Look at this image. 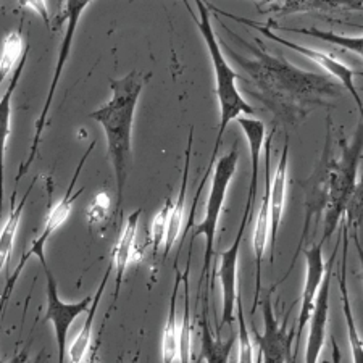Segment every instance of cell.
I'll return each instance as SVG.
<instances>
[{
    "mask_svg": "<svg viewBox=\"0 0 363 363\" xmlns=\"http://www.w3.org/2000/svg\"><path fill=\"white\" fill-rule=\"evenodd\" d=\"M221 28L245 50V54H241L225 39H220L231 60L247 74L252 96L270 112L277 125H301L315 110L331 108L333 102L342 96L344 87L333 76L298 68L281 54L267 50L259 38L245 40L225 23H221Z\"/></svg>",
    "mask_w": 363,
    "mask_h": 363,
    "instance_id": "6da1fadb",
    "label": "cell"
},
{
    "mask_svg": "<svg viewBox=\"0 0 363 363\" xmlns=\"http://www.w3.org/2000/svg\"><path fill=\"white\" fill-rule=\"evenodd\" d=\"M150 76V73L140 74L138 69H133L120 79H110L112 99L96 112L89 113V118L96 120L102 126L107 138V157L115 172L116 197H118L116 208H121L133 160L131 136L134 113H136L140 92L147 84Z\"/></svg>",
    "mask_w": 363,
    "mask_h": 363,
    "instance_id": "7a4b0ae2",
    "label": "cell"
},
{
    "mask_svg": "<svg viewBox=\"0 0 363 363\" xmlns=\"http://www.w3.org/2000/svg\"><path fill=\"white\" fill-rule=\"evenodd\" d=\"M184 7L191 13V18L194 20L196 26L201 31L202 38L205 40V45H207L210 60H212L213 65V73H215V94L216 99H218L220 105V126H218V136H216L213 150H212V159H210L208 168L205 172L203 178H208V173L213 172V163L218 157L221 139H223V134L230 126V123L241 118V115H255V110L250 107V105L245 102V99L241 96V92L238 89V79H242L234 68L228 63L225 52L221 49L220 39L215 34V29L212 26V20H210V10L207 5H205L202 0H197L196 9L199 11V18H196L194 10H192L189 2H184Z\"/></svg>",
    "mask_w": 363,
    "mask_h": 363,
    "instance_id": "3957f363",
    "label": "cell"
},
{
    "mask_svg": "<svg viewBox=\"0 0 363 363\" xmlns=\"http://www.w3.org/2000/svg\"><path fill=\"white\" fill-rule=\"evenodd\" d=\"M337 144L341 149V157L336 159L335 172H333L330 199H328L325 210V231L320 239L325 244L330 241V238L342 223L345 208H347L357 181H359V168L363 154V113H360L359 125H357L352 139L347 140L341 134Z\"/></svg>",
    "mask_w": 363,
    "mask_h": 363,
    "instance_id": "277c9868",
    "label": "cell"
},
{
    "mask_svg": "<svg viewBox=\"0 0 363 363\" xmlns=\"http://www.w3.org/2000/svg\"><path fill=\"white\" fill-rule=\"evenodd\" d=\"M238 163H239V143H234L231 150L216 162V165L213 168L212 187H210V194L207 199V203H205V215L203 218L194 226V230H192V241L201 236L205 239L203 265H202L201 279H199V289H202L203 281L207 279L210 268H212L215 238H216V230H218V223H220V215L226 201L228 187H230L233 177L236 174Z\"/></svg>",
    "mask_w": 363,
    "mask_h": 363,
    "instance_id": "5b68a950",
    "label": "cell"
},
{
    "mask_svg": "<svg viewBox=\"0 0 363 363\" xmlns=\"http://www.w3.org/2000/svg\"><path fill=\"white\" fill-rule=\"evenodd\" d=\"M333 123L331 116H328L326 120V139H325V147L323 154H321L320 160L315 167L313 173L310 174L307 179L298 181L297 186L303 191V207H306V223H303L302 236L298 239L297 250L294 254V259H292L289 272L294 267L297 254L303 250V244L307 241V236L312 231V221L315 223V230L320 223L321 216L325 215L328 199H330V189H331V178L333 172H335L336 159L335 152H333Z\"/></svg>",
    "mask_w": 363,
    "mask_h": 363,
    "instance_id": "8992f818",
    "label": "cell"
},
{
    "mask_svg": "<svg viewBox=\"0 0 363 363\" xmlns=\"http://www.w3.org/2000/svg\"><path fill=\"white\" fill-rule=\"evenodd\" d=\"M94 147H96V140H94V143L89 145V147H87V150L84 152V155L81 157L79 165L76 167V172L73 174V178H72V181H69L67 194L63 196L60 201H58L54 205V207L49 210V215H47V218H45L44 231L40 233V236L38 239H34L33 244L29 245V249L25 252V254L21 255V259L18 262V265H16L15 272L11 273L10 277L7 278V284H5V289H4V294H2V308H5V306H7L11 291H13L16 281H18L20 277H21L23 268H25L26 262L31 259V257H38L39 262H40V265H43V267L47 265V262H45V245H47V241H49L52 234H54L58 230V228H60L68 220V216H69V213H72V210H73L74 201H76V199H78V196L81 194V192L84 191V189H81L79 192H74V186H76V181H78V178H79L81 169H83L84 163L87 160V157L91 155V152L94 150Z\"/></svg>",
    "mask_w": 363,
    "mask_h": 363,
    "instance_id": "52a82bcc",
    "label": "cell"
},
{
    "mask_svg": "<svg viewBox=\"0 0 363 363\" xmlns=\"http://www.w3.org/2000/svg\"><path fill=\"white\" fill-rule=\"evenodd\" d=\"M207 7H208V10L215 11L216 15H223V16H226V18H230L233 21H236V23H241V25H245L247 28H254L262 34V36H265L267 39L274 40V43L288 47V49L296 50V52H298V54H302L303 57L310 58V60L317 63L318 67L326 69V72L330 73L336 81H339V84H341L344 89L347 91L350 96H352V99L357 104V108H359V113H363V102H362L360 94H359V91H357L355 83H354L355 73L352 72V68L345 65V63H342L341 60H337V57L331 55V54H326V52H321V50H317V49H312V47L296 44V43H292V40L281 38L273 31L270 26L267 25V23H259V21H254L250 18H245V16L233 15V13H230V11L221 10L218 7H215V5H212V4H208Z\"/></svg>",
    "mask_w": 363,
    "mask_h": 363,
    "instance_id": "ba28073f",
    "label": "cell"
},
{
    "mask_svg": "<svg viewBox=\"0 0 363 363\" xmlns=\"http://www.w3.org/2000/svg\"><path fill=\"white\" fill-rule=\"evenodd\" d=\"M89 5H91V2H87V0H86V2H74V0H72V2H67L65 4L67 29H65V36H63V40H62V44H60V49H58L55 73H54V78H52V83H50L49 91H47V99H45V102H44V107H43V110H40L39 118L36 120V126H34V138H33L31 147H29L28 157H26V160L20 165L18 174H16V178H15V189H18L20 179L25 177L26 172L29 169V167H31L33 163H34V160H36L40 140H43L44 128L47 125V116H49L50 105H52V101H54V94L57 91L58 83H60V76H62L63 68H65V65H67L69 52H72L73 38H74L76 28H78V23L81 20V15L84 13L86 9H89Z\"/></svg>",
    "mask_w": 363,
    "mask_h": 363,
    "instance_id": "9c48e42d",
    "label": "cell"
},
{
    "mask_svg": "<svg viewBox=\"0 0 363 363\" xmlns=\"http://www.w3.org/2000/svg\"><path fill=\"white\" fill-rule=\"evenodd\" d=\"M250 202H245L244 213L241 218V225L236 233L234 242L220 254L218 263V278L221 284V323L216 328V336L220 337V333L225 325H234L236 320V306H238V263H239V250L245 233V228L249 226V216L252 212Z\"/></svg>",
    "mask_w": 363,
    "mask_h": 363,
    "instance_id": "30bf717a",
    "label": "cell"
},
{
    "mask_svg": "<svg viewBox=\"0 0 363 363\" xmlns=\"http://www.w3.org/2000/svg\"><path fill=\"white\" fill-rule=\"evenodd\" d=\"M43 268L47 279V308L43 323H47V321L52 323L58 345V363H65L69 328H72L73 321L79 315L87 313V310L91 308L94 302V296H86L78 302H63L60 296H58V286L54 274H52L47 265Z\"/></svg>",
    "mask_w": 363,
    "mask_h": 363,
    "instance_id": "8fae6325",
    "label": "cell"
},
{
    "mask_svg": "<svg viewBox=\"0 0 363 363\" xmlns=\"http://www.w3.org/2000/svg\"><path fill=\"white\" fill-rule=\"evenodd\" d=\"M263 333L255 331L257 345H259V363H288L292 342H296L294 328L288 331L289 313H286L283 323H279L274 315L272 297L268 294L262 302Z\"/></svg>",
    "mask_w": 363,
    "mask_h": 363,
    "instance_id": "7c38bea8",
    "label": "cell"
},
{
    "mask_svg": "<svg viewBox=\"0 0 363 363\" xmlns=\"http://www.w3.org/2000/svg\"><path fill=\"white\" fill-rule=\"evenodd\" d=\"M323 245L325 242L320 241L318 244H312L308 249H303V255H306V279H303V289L301 297V310H298L297 326L294 328L296 333V350L292 354L291 363H296L298 345L302 342V335L306 331V326L310 323L313 317L315 307H317L318 294L323 284L326 265L328 262L323 259Z\"/></svg>",
    "mask_w": 363,
    "mask_h": 363,
    "instance_id": "4fadbf2b",
    "label": "cell"
},
{
    "mask_svg": "<svg viewBox=\"0 0 363 363\" xmlns=\"http://www.w3.org/2000/svg\"><path fill=\"white\" fill-rule=\"evenodd\" d=\"M342 241V230H339L337 234V245L333 250V254L328 260L326 273L323 284H321L317 307H315L313 317L310 320L308 335H307V344H306V354H303V363H318L320 355L323 352L325 342H326V330H328V317H330V292H331V278H333V267H335V260L337 255L339 242Z\"/></svg>",
    "mask_w": 363,
    "mask_h": 363,
    "instance_id": "5bb4252c",
    "label": "cell"
},
{
    "mask_svg": "<svg viewBox=\"0 0 363 363\" xmlns=\"http://www.w3.org/2000/svg\"><path fill=\"white\" fill-rule=\"evenodd\" d=\"M274 131L268 134L265 139V192H263L262 203L259 215H257L255 221V230L254 236H252V249H254L255 255V298H254V307H252V313L255 312L257 307H259L260 301V268H262V259L265 255L267 245L270 242V228H272V220H270V186H272V143H273Z\"/></svg>",
    "mask_w": 363,
    "mask_h": 363,
    "instance_id": "9a60e30c",
    "label": "cell"
},
{
    "mask_svg": "<svg viewBox=\"0 0 363 363\" xmlns=\"http://www.w3.org/2000/svg\"><path fill=\"white\" fill-rule=\"evenodd\" d=\"M143 215V208H136L134 212L128 216L125 226H123L120 238L116 239V242L110 254V263L113 265V272L116 274L115 278V292H113V303L110 310L115 307L116 301H118V294L121 289L123 278H125L126 268L134 262H140L144 255V250L139 249L136 245V234L139 226V218Z\"/></svg>",
    "mask_w": 363,
    "mask_h": 363,
    "instance_id": "2e32d148",
    "label": "cell"
},
{
    "mask_svg": "<svg viewBox=\"0 0 363 363\" xmlns=\"http://www.w3.org/2000/svg\"><path fill=\"white\" fill-rule=\"evenodd\" d=\"M260 13L272 15L268 20L278 23V20L294 13H345V11L363 10L362 2H335V0H277V2L255 4Z\"/></svg>",
    "mask_w": 363,
    "mask_h": 363,
    "instance_id": "e0dca14e",
    "label": "cell"
},
{
    "mask_svg": "<svg viewBox=\"0 0 363 363\" xmlns=\"http://www.w3.org/2000/svg\"><path fill=\"white\" fill-rule=\"evenodd\" d=\"M342 230V259H341V272H339V292H341V303H342V313L345 320V328H347V337H349V347L350 354H352V363H363V337L360 336L359 328H357V321L352 312V306H350V296L347 289V254H349V226L345 225L342 220L341 223Z\"/></svg>",
    "mask_w": 363,
    "mask_h": 363,
    "instance_id": "ac0fdd59",
    "label": "cell"
},
{
    "mask_svg": "<svg viewBox=\"0 0 363 363\" xmlns=\"http://www.w3.org/2000/svg\"><path fill=\"white\" fill-rule=\"evenodd\" d=\"M288 165H289V139L286 138L283 154L279 157L277 172L273 174L272 186H270V244H272V254L270 262L273 263L274 259V245H277L278 231L281 226V220H283L284 205H286V191H288Z\"/></svg>",
    "mask_w": 363,
    "mask_h": 363,
    "instance_id": "d6986e66",
    "label": "cell"
},
{
    "mask_svg": "<svg viewBox=\"0 0 363 363\" xmlns=\"http://www.w3.org/2000/svg\"><path fill=\"white\" fill-rule=\"evenodd\" d=\"M174 278L172 297H169V310L165 328L162 333V363H174L179 360V349H181V321L177 317V303H178V291L183 283V273L178 270V263H174Z\"/></svg>",
    "mask_w": 363,
    "mask_h": 363,
    "instance_id": "ffe728a7",
    "label": "cell"
},
{
    "mask_svg": "<svg viewBox=\"0 0 363 363\" xmlns=\"http://www.w3.org/2000/svg\"><path fill=\"white\" fill-rule=\"evenodd\" d=\"M112 272H113V265H112V263H108V267H107V270H105V274H104V278L101 281V284H99V288L96 291V296H94L92 306H91L89 310H87V317H86V321L83 325V330L78 333V336L73 339V342L69 344V347H68L69 363H83L86 360V357L89 355V352L92 350L94 320H96L99 303H101V301H102L104 289L108 283L110 274H112Z\"/></svg>",
    "mask_w": 363,
    "mask_h": 363,
    "instance_id": "44dd1931",
    "label": "cell"
},
{
    "mask_svg": "<svg viewBox=\"0 0 363 363\" xmlns=\"http://www.w3.org/2000/svg\"><path fill=\"white\" fill-rule=\"evenodd\" d=\"M192 138H194V131L189 133V140H187V149L184 157V172H183V184H181L179 194L177 201L172 205V212H169V221H168V234L165 242V252H163V259H167L169 250L177 244L178 239L183 236V221H184V208H186V191H187V177H189V163H191V152H192Z\"/></svg>",
    "mask_w": 363,
    "mask_h": 363,
    "instance_id": "7402d4cb",
    "label": "cell"
},
{
    "mask_svg": "<svg viewBox=\"0 0 363 363\" xmlns=\"http://www.w3.org/2000/svg\"><path fill=\"white\" fill-rule=\"evenodd\" d=\"M38 178H34L29 184V189L25 192V196L20 201L18 205H15V196H16V189H13V196H11V207H10V213L7 216V221L2 228V234H0V265L5 270L9 272V265L11 260V254H13V247H15V238H16V231H18L20 221H21V213L25 210V205L29 194H31L34 183H36Z\"/></svg>",
    "mask_w": 363,
    "mask_h": 363,
    "instance_id": "603a6c76",
    "label": "cell"
},
{
    "mask_svg": "<svg viewBox=\"0 0 363 363\" xmlns=\"http://www.w3.org/2000/svg\"><path fill=\"white\" fill-rule=\"evenodd\" d=\"M236 339L238 335H234V331L225 341L218 336H213L207 320V307L203 308L201 320V347L202 359L205 360V363H230V357Z\"/></svg>",
    "mask_w": 363,
    "mask_h": 363,
    "instance_id": "cb8c5ba5",
    "label": "cell"
},
{
    "mask_svg": "<svg viewBox=\"0 0 363 363\" xmlns=\"http://www.w3.org/2000/svg\"><path fill=\"white\" fill-rule=\"evenodd\" d=\"M267 25L272 29H281V31H289L296 34H303V36L317 38L320 40H325V43L342 47L345 50L355 52V54H359L363 58V34L362 36H342V34H337L335 31H325V29H318V28H286V26L283 28L279 26L278 23H272V21H267Z\"/></svg>",
    "mask_w": 363,
    "mask_h": 363,
    "instance_id": "d4e9b609",
    "label": "cell"
},
{
    "mask_svg": "<svg viewBox=\"0 0 363 363\" xmlns=\"http://www.w3.org/2000/svg\"><path fill=\"white\" fill-rule=\"evenodd\" d=\"M28 54H29V45L26 47L25 55H23L21 62L18 63V67H16V69H15L13 78H11L10 84L7 86V89H5V92H4L2 101H0V112H2V165H5V155H7L9 139H10V133H11V126H10V123H11V97H13L16 86H18V83H20L23 69H25V67H26Z\"/></svg>",
    "mask_w": 363,
    "mask_h": 363,
    "instance_id": "484cf974",
    "label": "cell"
},
{
    "mask_svg": "<svg viewBox=\"0 0 363 363\" xmlns=\"http://www.w3.org/2000/svg\"><path fill=\"white\" fill-rule=\"evenodd\" d=\"M189 268L191 260H187L186 272L183 273L184 286V315L181 321V349H179V363H191L192 355V320H191V294H189Z\"/></svg>",
    "mask_w": 363,
    "mask_h": 363,
    "instance_id": "4316f807",
    "label": "cell"
},
{
    "mask_svg": "<svg viewBox=\"0 0 363 363\" xmlns=\"http://www.w3.org/2000/svg\"><path fill=\"white\" fill-rule=\"evenodd\" d=\"M26 47L23 45L21 29L10 33L5 38L2 45V58H0V76H2V79L7 78L10 72H13L18 67V63L26 52Z\"/></svg>",
    "mask_w": 363,
    "mask_h": 363,
    "instance_id": "83f0119b",
    "label": "cell"
},
{
    "mask_svg": "<svg viewBox=\"0 0 363 363\" xmlns=\"http://www.w3.org/2000/svg\"><path fill=\"white\" fill-rule=\"evenodd\" d=\"M110 205H112V201H110L108 192L101 191L94 196L86 210V220L87 225H89V230L104 228V225L107 223L110 216Z\"/></svg>",
    "mask_w": 363,
    "mask_h": 363,
    "instance_id": "f1b7e54d",
    "label": "cell"
},
{
    "mask_svg": "<svg viewBox=\"0 0 363 363\" xmlns=\"http://www.w3.org/2000/svg\"><path fill=\"white\" fill-rule=\"evenodd\" d=\"M236 318H238V342H239L238 363H254V345H252L247 323H245V318H244L241 294H239V297H238Z\"/></svg>",
    "mask_w": 363,
    "mask_h": 363,
    "instance_id": "f546056e",
    "label": "cell"
},
{
    "mask_svg": "<svg viewBox=\"0 0 363 363\" xmlns=\"http://www.w3.org/2000/svg\"><path fill=\"white\" fill-rule=\"evenodd\" d=\"M172 199H167L165 205H163L159 213L154 216L150 225V244L154 255L162 249V245L165 247L167 242V234H168V221H169V212H172Z\"/></svg>",
    "mask_w": 363,
    "mask_h": 363,
    "instance_id": "4dcf8cb0",
    "label": "cell"
},
{
    "mask_svg": "<svg viewBox=\"0 0 363 363\" xmlns=\"http://www.w3.org/2000/svg\"><path fill=\"white\" fill-rule=\"evenodd\" d=\"M344 221L352 233H357V230L363 225V174L357 181L354 194L350 197L347 208H345Z\"/></svg>",
    "mask_w": 363,
    "mask_h": 363,
    "instance_id": "1f68e13d",
    "label": "cell"
},
{
    "mask_svg": "<svg viewBox=\"0 0 363 363\" xmlns=\"http://www.w3.org/2000/svg\"><path fill=\"white\" fill-rule=\"evenodd\" d=\"M20 5H21V7L28 9V10H34V11H36V13L40 16V18L44 20L47 28L54 29V28H52L50 15H49V11H47V4H45V2H20Z\"/></svg>",
    "mask_w": 363,
    "mask_h": 363,
    "instance_id": "d6a6232c",
    "label": "cell"
},
{
    "mask_svg": "<svg viewBox=\"0 0 363 363\" xmlns=\"http://www.w3.org/2000/svg\"><path fill=\"white\" fill-rule=\"evenodd\" d=\"M28 359H29V344L26 345L25 349H21L20 352H16L13 359L9 360L7 363H26ZM45 360H47V355H45V352L43 350V352L38 355V359H36V362H34V363H45Z\"/></svg>",
    "mask_w": 363,
    "mask_h": 363,
    "instance_id": "836d02e7",
    "label": "cell"
},
{
    "mask_svg": "<svg viewBox=\"0 0 363 363\" xmlns=\"http://www.w3.org/2000/svg\"><path fill=\"white\" fill-rule=\"evenodd\" d=\"M352 239H354V244H355V250H357V255H359V260H360V267H362V281H363V247L359 241V234L352 233Z\"/></svg>",
    "mask_w": 363,
    "mask_h": 363,
    "instance_id": "e575fe53",
    "label": "cell"
},
{
    "mask_svg": "<svg viewBox=\"0 0 363 363\" xmlns=\"http://www.w3.org/2000/svg\"><path fill=\"white\" fill-rule=\"evenodd\" d=\"M331 342H333V363H341V350L337 347L336 339L333 337Z\"/></svg>",
    "mask_w": 363,
    "mask_h": 363,
    "instance_id": "d590c367",
    "label": "cell"
},
{
    "mask_svg": "<svg viewBox=\"0 0 363 363\" xmlns=\"http://www.w3.org/2000/svg\"><path fill=\"white\" fill-rule=\"evenodd\" d=\"M83 363H99V359H97V352H96V349L91 350L89 355L86 357V360H84Z\"/></svg>",
    "mask_w": 363,
    "mask_h": 363,
    "instance_id": "8d00e7d4",
    "label": "cell"
}]
</instances>
